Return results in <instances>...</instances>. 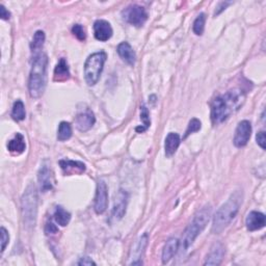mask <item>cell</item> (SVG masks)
Here are the masks:
<instances>
[{
  "label": "cell",
  "instance_id": "1",
  "mask_svg": "<svg viewBox=\"0 0 266 266\" xmlns=\"http://www.w3.org/2000/svg\"><path fill=\"white\" fill-rule=\"evenodd\" d=\"M246 100L245 92L240 89H232L213 99L211 103V121L213 125L224 123L230 115L237 111Z\"/></svg>",
  "mask_w": 266,
  "mask_h": 266
},
{
  "label": "cell",
  "instance_id": "2",
  "mask_svg": "<svg viewBox=\"0 0 266 266\" xmlns=\"http://www.w3.org/2000/svg\"><path fill=\"white\" fill-rule=\"evenodd\" d=\"M242 200H244L242 190H236L230 195V198L225 204H223L218 208V210L214 215L211 229L214 234L222 233L223 231L232 223L239 211Z\"/></svg>",
  "mask_w": 266,
  "mask_h": 266
},
{
  "label": "cell",
  "instance_id": "3",
  "mask_svg": "<svg viewBox=\"0 0 266 266\" xmlns=\"http://www.w3.org/2000/svg\"><path fill=\"white\" fill-rule=\"evenodd\" d=\"M47 54H45L44 52L33 54L28 82V89L31 98L38 99L44 94L46 84H47Z\"/></svg>",
  "mask_w": 266,
  "mask_h": 266
},
{
  "label": "cell",
  "instance_id": "4",
  "mask_svg": "<svg viewBox=\"0 0 266 266\" xmlns=\"http://www.w3.org/2000/svg\"><path fill=\"white\" fill-rule=\"evenodd\" d=\"M211 211L212 208L210 205L204 206L201 210H199L194 214V217L189 224V226L185 230V232L182 237L181 246L182 249L187 250L206 228L207 224L209 223L211 217Z\"/></svg>",
  "mask_w": 266,
  "mask_h": 266
},
{
  "label": "cell",
  "instance_id": "5",
  "mask_svg": "<svg viewBox=\"0 0 266 266\" xmlns=\"http://www.w3.org/2000/svg\"><path fill=\"white\" fill-rule=\"evenodd\" d=\"M22 215L27 228L36 225L38 214V192L34 185H29L22 196Z\"/></svg>",
  "mask_w": 266,
  "mask_h": 266
},
{
  "label": "cell",
  "instance_id": "6",
  "mask_svg": "<svg viewBox=\"0 0 266 266\" xmlns=\"http://www.w3.org/2000/svg\"><path fill=\"white\" fill-rule=\"evenodd\" d=\"M107 60V54L104 51H99L90 54L85 64V78L89 87L95 86L100 79L104 64Z\"/></svg>",
  "mask_w": 266,
  "mask_h": 266
},
{
  "label": "cell",
  "instance_id": "7",
  "mask_svg": "<svg viewBox=\"0 0 266 266\" xmlns=\"http://www.w3.org/2000/svg\"><path fill=\"white\" fill-rule=\"evenodd\" d=\"M123 19L135 27H142L148 20V13L144 6L131 4L122 11Z\"/></svg>",
  "mask_w": 266,
  "mask_h": 266
},
{
  "label": "cell",
  "instance_id": "8",
  "mask_svg": "<svg viewBox=\"0 0 266 266\" xmlns=\"http://www.w3.org/2000/svg\"><path fill=\"white\" fill-rule=\"evenodd\" d=\"M108 205V189L107 185L103 180H100L97 184L94 209L97 214H102L106 211Z\"/></svg>",
  "mask_w": 266,
  "mask_h": 266
},
{
  "label": "cell",
  "instance_id": "9",
  "mask_svg": "<svg viewBox=\"0 0 266 266\" xmlns=\"http://www.w3.org/2000/svg\"><path fill=\"white\" fill-rule=\"evenodd\" d=\"M96 123L95 114L89 107L80 110L75 117V124L77 129L82 132L89 131L92 128V126Z\"/></svg>",
  "mask_w": 266,
  "mask_h": 266
},
{
  "label": "cell",
  "instance_id": "10",
  "mask_svg": "<svg viewBox=\"0 0 266 266\" xmlns=\"http://www.w3.org/2000/svg\"><path fill=\"white\" fill-rule=\"evenodd\" d=\"M252 135V125L249 121L245 120V121H241L237 128L235 130V135H234V146L237 148H242L247 146V144L249 143L250 138Z\"/></svg>",
  "mask_w": 266,
  "mask_h": 266
},
{
  "label": "cell",
  "instance_id": "11",
  "mask_svg": "<svg viewBox=\"0 0 266 266\" xmlns=\"http://www.w3.org/2000/svg\"><path fill=\"white\" fill-rule=\"evenodd\" d=\"M128 199H129L128 193L123 189H120L119 192L115 194L113 209H112V215L114 216L115 219H121L125 215L127 204H128Z\"/></svg>",
  "mask_w": 266,
  "mask_h": 266
},
{
  "label": "cell",
  "instance_id": "12",
  "mask_svg": "<svg viewBox=\"0 0 266 266\" xmlns=\"http://www.w3.org/2000/svg\"><path fill=\"white\" fill-rule=\"evenodd\" d=\"M60 166L64 172V174L67 176L80 175L87 170L86 165L82 163V161H75L70 159L60 160Z\"/></svg>",
  "mask_w": 266,
  "mask_h": 266
},
{
  "label": "cell",
  "instance_id": "13",
  "mask_svg": "<svg viewBox=\"0 0 266 266\" xmlns=\"http://www.w3.org/2000/svg\"><path fill=\"white\" fill-rule=\"evenodd\" d=\"M112 27L106 20H97L94 23L95 38L100 42H106L112 37Z\"/></svg>",
  "mask_w": 266,
  "mask_h": 266
},
{
  "label": "cell",
  "instance_id": "14",
  "mask_svg": "<svg viewBox=\"0 0 266 266\" xmlns=\"http://www.w3.org/2000/svg\"><path fill=\"white\" fill-rule=\"evenodd\" d=\"M266 217L265 214L259 211H252L248 214L246 219V225L249 231H258L265 227Z\"/></svg>",
  "mask_w": 266,
  "mask_h": 266
},
{
  "label": "cell",
  "instance_id": "15",
  "mask_svg": "<svg viewBox=\"0 0 266 266\" xmlns=\"http://www.w3.org/2000/svg\"><path fill=\"white\" fill-rule=\"evenodd\" d=\"M225 256V248L223 244L221 242H216L214 244L211 249L209 254L207 255L205 265H219L223 261V258Z\"/></svg>",
  "mask_w": 266,
  "mask_h": 266
},
{
  "label": "cell",
  "instance_id": "16",
  "mask_svg": "<svg viewBox=\"0 0 266 266\" xmlns=\"http://www.w3.org/2000/svg\"><path fill=\"white\" fill-rule=\"evenodd\" d=\"M118 54L121 59L130 66H134L136 62V54L128 42H122L117 48Z\"/></svg>",
  "mask_w": 266,
  "mask_h": 266
},
{
  "label": "cell",
  "instance_id": "17",
  "mask_svg": "<svg viewBox=\"0 0 266 266\" xmlns=\"http://www.w3.org/2000/svg\"><path fill=\"white\" fill-rule=\"evenodd\" d=\"M71 73H70V68L66 61V59H61L60 62L57 63L55 69H54V74H53V80L56 83H64L67 82L68 79H70Z\"/></svg>",
  "mask_w": 266,
  "mask_h": 266
},
{
  "label": "cell",
  "instance_id": "18",
  "mask_svg": "<svg viewBox=\"0 0 266 266\" xmlns=\"http://www.w3.org/2000/svg\"><path fill=\"white\" fill-rule=\"evenodd\" d=\"M38 179H39V183H40V186H41V190L43 192H46V191L52 189L51 171L49 169V166L46 163L42 165V167L39 171Z\"/></svg>",
  "mask_w": 266,
  "mask_h": 266
},
{
  "label": "cell",
  "instance_id": "19",
  "mask_svg": "<svg viewBox=\"0 0 266 266\" xmlns=\"http://www.w3.org/2000/svg\"><path fill=\"white\" fill-rule=\"evenodd\" d=\"M180 246V241L177 238H170L164 247L163 250V263L167 264L169 263L172 258L175 256V254L177 253L178 249Z\"/></svg>",
  "mask_w": 266,
  "mask_h": 266
},
{
  "label": "cell",
  "instance_id": "20",
  "mask_svg": "<svg viewBox=\"0 0 266 266\" xmlns=\"http://www.w3.org/2000/svg\"><path fill=\"white\" fill-rule=\"evenodd\" d=\"M180 143H181V138L178 133L171 132L168 134L166 138V144H165L167 157H172L177 152Z\"/></svg>",
  "mask_w": 266,
  "mask_h": 266
},
{
  "label": "cell",
  "instance_id": "21",
  "mask_svg": "<svg viewBox=\"0 0 266 266\" xmlns=\"http://www.w3.org/2000/svg\"><path fill=\"white\" fill-rule=\"evenodd\" d=\"M25 149H26V144L24 136L21 133H17L15 137L11 138V140L7 143V150L13 154L20 155L25 151Z\"/></svg>",
  "mask_w": 266,
  "mask_h": 266
},
{
  "label": "cell",
  "instance_id": "22",
  "mask_svg": "<svg viewBox=\"0 0 266 266\" xmlns=\"http://www.w3.org/2000/svg\"><path fill=\"white\" fill-rule=\"evenodd\" d=\"M148 241H149V235L147 233H145L140 239H138L136 241V244H135L134 248L131 251V256H130V258L137 259L138 265H142L143 264L141 258H142V255L144 254L147 246H148Z\"/></svg>",
  "mask_w": 266,
  "mask_h": 266
},
{
  "label": "cell",
  "instance_id": "23",
  "mask_svg": "<svg viewBox=\"0 0 266 266\" xmlns=\"http://www.w3.org/2000/svg\"><path fill=\"white\" fill-rule=\"evenodd\" d=\"M53 217H54V221L56 222V224H59L62 227H66L71 221L70 212H68L62 206H57L55 208Z\"/></svg>",
  "mask_w": 266,
  "mask_h": 266
},
{
  "label": "cell",
  "instance_id": "24",
  "mask_svg": "<svg viewBox=\"0 0 266 266\" xmlns=\"http://www.w3.org/2000/svg\"><path fill=\"white\" fill-rule=\"evenodd\" d=\"M45 43V33L42 30H38L34 33V36L32 38V42L30 44V49L33 54H37L41 52L40 50L43 48Z\"/></svg>",
  "mask_w": 266,
  "mask_h": 266
},
{
  "label": "cell",
  "instance_id": "25",
  "mask_svg": "<svg viewBox=\"0 0 266 266\" xmlns=\"http://www.w3.org/2000/svg\"><path fill=\"white\" fill-rule=\"evenodd\" d=\"M72 136V126L68 122H61L57 130V138L61 142H66L70 140Z\"/></svg>",
  "mask_w": 266,
  "mask_h": 266
},
{
  "label": "cell",
  "instance_id": "26",
  "mask_svg": "<svg viewBox=\"0 0 266 266\" xmlns=\"http://www.w3.org/2000/svg\"><path fill=\"white\" fill-rule=\"evenodd\" d=\"M11 117L17 122L23 121L26 117V112H25V106L24 103H23L21 100H17L14 105H13V110H11Z\"/></svg>",
  "mask_w": 266,
  "mask_h": 266
},
{
  "label": "cell",
  "instance_id": "27",
  "mask_svg": "<svg viewBox=\"0 0 266 266\" xmlns=\"http://www.w3.org/2000/svg\"><path fill=\"white\" fill-rule=\"evenodd\" d=\"M141 120L143 121V126L136 127L135 130L138 133H143L145 132L150 126H151V120H150V114L149 110L145 105L141 106Z\"/></svg>",
  "mask_w": 266,
  "mask_h": 266
},
{
  "label": "cell",
  "instance_id": "28",
  "mask_svg": "<svg viewBox=\"0 0 266 266\" xmlns=\"http://www.w3.org/2000/svg\"><path fill=\"white\" fill-rule=\"evenodd\" d=\"M205 22H206V15L204 13H201L198 17L195 18L193 25H192V30L196 34V36H202L204 29H205Z\"/></svg>",
  "mask_w": 266,
  "mask_h": 266
},
{
  "label": "cell",
  "instance_id": "29",
  "mask_svg": "<svg viewBox=\"0 0 266 266\" xmlns=\"http://www.w3.org/2000/svg\"><path fill=\"white\" fill-rule=\"evenodd\" d=\"M201 128H202V123H201V121L199 119H196V118L191 119L189 121V123H188L186 131H185V134L183 136V140H185V138H187L190 134L200 131Z\"/></svg>",
  "mask_w": 266,
  "mask_h": 266
},
{
  "label": "cell",
  "instance_id": "30",
  "mask_svg": "<svg viewBox=\"0 0 266 266\" xmlns=\"http://www.w3.org/2000/svg\"><path fill=\"white\" fill-rule=\"evenodd\" d=\"M72 33L74 34V36L79 40V41H86L87 39V33H86V30L84 28L83 25L80 24H75L73 27H72Z\"/></svg>",
  "mask_w": 266,
  "mask_h": 266
},
{
  "label": "cell",
  "instance_id": "31",
  "mask_svg": "<svg viewBox=\"0 0 266 266\" xmlns=\"http://www.w3.org/2000/svg\"><path fill=\"white\" fill-rule=\"evenodd\" d=\"M0 234H1V253H3L6 246L8 245L9 235L4 227H1V229H0Z\"/></svg>",
  "mask_w": 266,
  "mask_h": 266
},
{
  "label": "cell",
  "instance_id": "32",
  "mask_svg": "<svg viewBox=\"0 0 266 266\" xmlns=\"http://www.w3.org/2000/svg\"><path fill=\"white\" fill-rule=\"evenodd\" d=\"M230 4H232V2L231 1H223V2H219L216 9H215V13H214V17L218 16L219 14H222L223 11L230 5Z\"/></svg>",
  "mask_w": 266,
  "mask_h": 266
},
{
  "label": "cell",
  "instance_id": "33",
  "mask_svg": "<svg viewBox=\"0 0 266 266\" xmlns=\"http://www.w3.org/2000/svg\"><path fill=\"white\" fill-rule=\"evenodd\" d=\"M256 141H257V144L258 146L262 149V150H265V132L264 131H260L257 133L256 135Z\"/></svg>",
  "mask_w": 266,
  "mask_h": 266
},
{
  "label": "cell",
  "instance_id": "34",
  "mask_svg": "<svg viewBox=\"0 0 266 266\" xmlns=\"http://www.w3.org/2000/svg\"><path fill=\"white\" fill-rule=\"evenodd\" d=\"M57 231H59V229H57V227L55 225H53L52 223H48L47 225H46V228H45V232L47 235L49 234H54L56 233Z\"/></svg>",
  "mask_w": 266,
  "mask_h": 266
},
{
  "label": "cell",
  "instance_id": "35",
  "mask_svg": "<svg viewBox=\"0 0 266 266\" xmlns=\"http://www.w3.org/2000/svg\"><path fill=\"white\" fill-rule=\"evenodd\" d=\"M0 18H1L2 20H8L10 18V13L2 4L0 5Z\"/></svg>",
  "mask_w": 266,
  "mask_h": 266
},
{
  "label": "cell",
  "instance_id": "36",
  "mask_svg": "<svg viewBox=\"0 0 266 266\" xmlns=\"http://www.w3.org/2000/svg\"><path fill=\"white\" fill-rule=\"evenodd\" d=\"M77 265H96V263L92 261L89 257L80 258V260L76 263Z\"/></svg>",
  "mask_w": 266,
  "mask_h": 266
}]
</instances>
